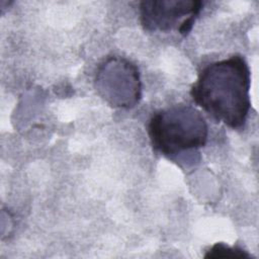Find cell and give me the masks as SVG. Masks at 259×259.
<instances>
[{"mask_svg": "<svg viewBox=\"0 0 259 259\" xmlns=\"http://www.w3.org/2000/svg\"><path fill=\"white\" fill-rule=\"evenodd\" d=\"M251 71L245 58L234 55L205 66L190 95L213 119L231 128L245 125L251 108Z\"/></svg>", "mask_w": 259, "mask_h": 259, "instance_id": "1", "label": "cell"}, {"mask_svg": "<svg viewBox=\"0 0 259 259\" xmlns=\"http://www.w3.org/2000/svg\"><path fill=\"white\" fill-rule=\"evenodd\" d=\"M155 152L173 159L205 146L208 125L201 112L191 105H173L156 112L148 124Z\"/></svg>", "mask_w": 259, "mask_h": 259, "instance_id": "2", "label": "cell"}, {"mask_svg": "<svg viewBox=\"0 0 259 259\" xmlns=\"http://www.w3.org/2000/svg\"><path fill=\"white\" fill-rule=\"evenodd\" d=\"M94 85L101 98L112 107L132 108L142 97L139 69L122 57H110L101 63Z\"/></svg>", "mask_w": 259, "mask_h": 259, "instance_id": "3", "label": "cell"}, {"mask_svg": "<svg viewBox=\"0 0 259 259\" xmlns=\"http://www.w3.org/2000/svg\"><path fill=\"white\" fill-rule=\"evenodd\" d=\"M203 7L199 0H149L140 3V18L148 31L176 30L187 35Z\"/></svg>", "mask_w": 259, "mask_h": 259, "instance_id": "4", "label": "cell"}, {"mask_svg": "<svg viewBox=\"0 0 259 259\" xmlns=\"http://www.w3.org/2000/svg\"><path fill=\"white\" fill-rule=\"evenodd\" d=\"M204 258L214 259H250L251 256L242 248L231 247L224 243H215L205 253Z\"/></svg>", "mask_w": 259, "mask_h": 259, "instance_id": "5", "label": "cell"}]
</instances>
